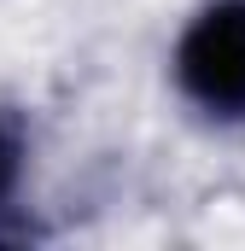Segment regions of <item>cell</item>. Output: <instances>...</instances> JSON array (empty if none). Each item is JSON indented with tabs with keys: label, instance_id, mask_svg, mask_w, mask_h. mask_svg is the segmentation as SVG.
<instances>
[{
	"label": "cell",
	"instance_id": "obj_2",
	"mask_svg": "<svg viewBox=\"0 0 245 251\" xmlns=\"http://www.w3.org/2000/svg\"><path fill=\"white\" fill-rule=\"evenodd\" d=\"M35 158L41 134L24 100H0V246H29L35 228Z\"/></svg>",
	"mask_w": 245,
	"mask_h": 251
},
{
	"label": "cell",
	"instance_id": "obj_1",
	"mask_svg": "<svg viewBox=\"0 0 245 251\" xmlns=\"http://www.w3.org/2000/svg\"><path fill=\"white\" fill-rule=\"evenodd\" d=\"M164 82L187 123L245 134V0H193L170 35Z\"/></svg>",
	"mask_w": 245,
	"mask_h": 251
}]
</instances>
